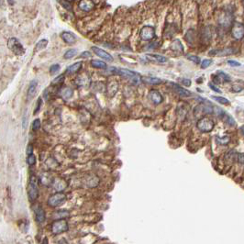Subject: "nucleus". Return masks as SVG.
I'll list each match as a JSON object with an SVG mask.
<instances>
[{
  "label": "nucleus",
  "mask_w": 244,
  "mask_h": 244,
  "mask_svg": "<svg viewBox=\"0 0 244 244\" xmlns=\"http://www.w3.org/2000/svg\"><path fill=\"white\" fill-rule=\"evenodd\" d=\"M60 68H61V66H60L59 64H54V65H52L51 68H50V73H51L52 75H54V74H56V73L60 70Z\"/></svg>",
  "instance_id": "39"
},
{
  "label": "nucleus",
  "mask_w": 244,
  "mask_h": 244,
  "mask_svg": "<svg viewBox=\"0 0 244 244\" xmlns=\"http://www.w3.org/2000/svg\"><path fill=\"white\" fill-rule=\"evenodd\" d=\"M216 140H217V143L221 144V145H226L229 142L230 140V138L229 136H224L222 138H219V137H217L216 138Z\"/></svg>",
  "instance_id": "28"
},
{
  "label": "nucleus",
  "mask_w": 244,
  "mask_h": 244,
  "mask_svg": "<svg viewBox=\"0 0 244 244\" xmlns=\"http://www.w3.org/2000/svg\"><path fill=\"white\" fill-rule=\"evenodd\" d=\"M22 126H23V129L27 128V115L26 114L23 116V118H22Z\"/></svg>",
  "instance_id": "47"
},
{
  "label": "nucleus",
  "mask_w": 244,
  "mask_h": 244,
  "mask_svg": "<svg viewBox=\"0 0 244 244\" xmlns=\"http://www.w3.org/2000/svg\"><path fill=\"white\" fill-rule=\"evenodd\" d=\"M203 38L206 39V41H209L211 39V31L209 29V28H206L204 29V32H203Z\"/></svg>",
  "instance_id": "33"
},
{
  "label": "nucleus",
  "mask_w": 244,
  "mask_h": 244,
  "mask_svg": "<svg viewBox=\"0 0 244 244\" xmlns=\"http://www.w3.org/2000/svg\"><path fill=\"white\" fill-rule=\"evenodd\" d=\"M139 37L143 41H152L155 37V28L152 26H145L139 31Z\"/></svg>",
  "instance_id": "7"
},
{
  "label": "nucleus",
  "mask_w": 244,
  "mask_h": 244,
  "mask_svg": "<svg viewBox=\"0 0 244 244\" xmlns=\"http://www.w3.org/2000/svg\"><path fill=\"white\" fill-rule=\"evenodd\" d=\"M61 38L65 43L70 44V45L74 44L76 41V36L74 33L70 32V31H63L61 34Z\"/></svg>",
  "instance_id": "13"
},
{
  "label": "nucleus",
  "mask_w": 244,
  "mask_h": 244,
  "mask_svg": "<svg viewBox=\"0 0 244 244\" xmlns=\"http://www.w3.org/2000/svg\"><path fill=\"white\" fill-rule=\"evenodd\" d=\"M187 59L188 60H190V61H192V62H194L195 64H199L200 63V58L198 57V56H195V55H187Z\"/></svg>",
  "instance_id": "35"
},
{
  "label": "nucleus",
  "mask_w": 244,
  "mask_h": 244,
  "mask_svg": "<svg viewBox=\"0 0 244 244\" xmlns=\"http://www.w3.org/2000/svg\"><path fill=\"white\" fill-rule=\"evenodd\" d=\"M234 54L233 50L230 49V48H228V49H224V50H220V51H214V52H211L209 54L225 56V55H230V54Z\"/></svg>",
  "instance_id": "24"
},
{
  "label": "nucleus",
  "mask_w": 244,
  "mask_h": 244,
  "mask_svg": "<svg viewBox=\"0 0 244 244\" xmlns=\"http://www.w3.org/2000/svg\"><path fill=\"white\" fill-rule=\"evenodd\" d=\"M242 133H243V135H244V126H242Z\"/></svg>",
  "instance_id": "50"
},
{
  "label": "nucleus",
  "mask_w": 244,
  "mask_h": 244,
  "mask_svg": "<svg viewBox=\"0 0 244 244\" xmlns=\"http://www.w3.org/2000/svg\"><path fill=\"white\" fill-rule=\"evenodd\" d=\"M212 63V60L211 59H205L202 63H201V68L202 69H206L208 67H209V65Z\"/></svg>",
  "instance_id": "34"
},
{
  "label": "nucleus",
  "mask_w": 244,
  "mask_h": 244,
  "mask_svg": "<svg viewBox=\"0 0 244 244\" xmlns=\"http://www.w3.org/2000/svg\"><path fill=\"white\" fill-rule=\"evenodd\" d=\"M212 98L214 100H216L217 102H218L219 104H221V105H229V100H228L225 97H222V96H212Z\"/></svg>",
  "instance_id": "30"
},
{
  "label": "nucleus",
  "mask_w": 244,
  "mask_h": 244,
  "mask_svg": "<svg viewBox=\"0 0 244 244\" xmlns=\"http://www.w3.org/2000/svg\"><path fill=\"white\" fill-rule=\"evenodd\" d=\"M214 121L208 118H202L196 123V127L201 132H210L214 129Z\"/></svg>",
  "instance_id": "4"
},
{
  "label": "nucleus",
  "mask_w": 244,
  "mask_h": 244,
  "mask_svg": "<svg viewBox=\"0 0 244 244\" xmlns=\"http://www.w3.org/2000/svg\"><path fill=\"white\" fill-rule=\"evenodd\" d=\"M118 90V83L117 81H111L108 85V94L110 96H114Z\"/></svg>",
  "instance_id": "19"
},
{
  "label": "nucleus",
  "mask_w": 244,
  "mask_h": 244,
  "mask_svg": "<svg viewBox=\"0 0 244 244\" xmlns=\"http://www.w3.org/2000/svg\"><path fill=\"white\" fill-rule=\"evenodd\" d=\"M39 195L38 189V178L35 175H31L29 178L28 183V196L30 201H34L37 199Z\"/></svg>",
  "instance_id": "3"
},
{
  "label": "nucleus",
  "mask_w": 244,
  "mask_h": 244,
  "mask_svg": "<svg viewBox=\"0 0 244 244\" xmlns=\"http://www.w3.org/2000/svg\"><path fill=\"white\" fill-rule=\"evenodd\" d=\"M37 85H38V82L36 80H32L29 83L28 88V99L31 100L35 94H36V90H37Z\"/></svg>",
  "instance_id": "15"
},
{
  "label": "nucleus",
  "mask_w": 244,
  "mask_h": 244,
  "mask_svg": "<svg viewBox=\"0 0 244 244\" xmlns=\"http://www.w3.org/2000/svg\"><path fill=\"white\" fill-rule=\"evenodd\" d=\"M61 4L62 5V6H63L64 8H66V9H67V10H69V11H72L71 5H70L68 2H66V1H61Z\"/></svg>",
  "instance_id": "42"
},
{
  "label": "nucleus",
  "mask_w": 244,
  "mask_h": 244,
  "mask_svg": "<svg viewBox=\"0 0 244 244\" xmlns=\"http://www.w3.org/2000/svg\"><path fill=\"white\" fill-rule=\"evenodd\" d=\"M68 216H69V213L67 211H64V210L58 211L57 213H55V217H57L58 218H63V217H68Z\"/></svg>",
  "instance_id": "37"
},
{
  "label": "nucleus",
  "mask_w": 244,
  "mask_h": 244,
  "mask_svg": "<svg viewBox=\"0 0 244 244\" xmlns=\"http://www.w3.org/2000/svg\"><path fill=\"white\" fill-rule=\"evenodd\" d=\"M73 94H74L73 89H72L71 87H68V86H65V87L62 88L61 91H60L61 96H62L63 99H65V100L70 99V98L73 96Z\"/></svg>",
  "instance_id": "16"
},
{
  "label": "nucleus",
  "mask_w": 244,
  "mask_h": 244,
  "mask_svg": "<svg viewBox=\"0 0 244 244\" xmlns=\"http://www.w3.org/2000/svg\"><path fill=\"white\" fill-rule=\"evenodd\" d=\"M68 230V224L64 219H58L52 225V231L54 234H61Z\"/></svg>",
  "instance_id": "6"
},
{
  "label": "nucleus",
  "mask_w": 244,
  "mask_h": 244,
  "mask_svg": "<svg viewBox=\"0 0 244 244\" xmlns=\"http://www.w3.org/2000/svg\"><path fill=\"white\" fill-rule=\"evenodd\" d=\"M77 54V50L76 49H71V50H68L64 55V59H72L73 57H75V55Z\"/></svg>",
  "instance_id": "27"
},
{
  "label": "nucleus",
  "mask_w": 244,
  "mask_h": 244,
  "mask_svg": "<svg viewBox=\"0 0 244 244\" xmlns=\"http://www.w3.org/2000/svg\"><path fill=\"white\" fill-rule=\"evenodd\" d=\"M80 57L81 58H91L92 57V54L90 53V52H87V51H85V52H83L81 54H80Z\"/></svg>",
  "instance_id": "43"
},
{
  "label": "nucleus",
  "mask_w": 244,
  "mask_h": 244,
  "mask_svg": "<svg viewBox=\"0 0 244 244\" xmlns=\"http://www.w3.org/2000/svg\"><path fill=\"white\" fill-rule=\"evenodd\" d=\"M141 81L147 84H151V85H156V84H160L162 83V79L157 78V77H152V76H146V77H142Z\"/></svg>",
  "instance_id": "20"
},
{
  "label": "nucleus",
  "mask_w": 244,
  "mask_h": 244,
  "mask_svg": "<svg viewBox=\"0 0 244 244\" xmlns=\"http://www.w3.org/2000/svg\"><path fill=\"white\" fill-rule=\"evenodd\" d=\"M90 63L93 67L98 68V69H107V67H108V65L105 62L99 61V60H92Z\"/></svg>",
  "instance_id": "23"
},
{
  "label": "nucleus",
  "mask_w": 244,
  "mask_h": 244,
  "mask_svg": "<svg viewBox=\"0 0 244 244\" xmlns=\"http://www.w3.org/2000/svg\"><path fill=\"white\" fill-rule=\"evenodd\" d=\"M35 218H36L37 222H39V223H42L45 220V212H44L43 208L41 206H39L38 208L36 209V217H35Z\"/></svg>",
  "instance_id": "21"
},
{
  "label": "nucleus",
  "mask_w": 244,
  "mask_h": 244,
  "mask_svg": "<svg viewBox=\"0 0 244 244\" xmlns=\"http://www.w3.org/2000/svg\"><path fill=\"white\" fill-rule=\"evenodd\" d=\"M82 65H83V62H75L74 64L70 65V66L66 69V74H68V75H73V74L77 73V72L81 69Z\"/></svg>",
  "instance_id": "18"
},
{
  "label": "nucleus",
  "mask_w": 244,
  "mask_h": 244,
  "mask_svg": "<svg viewBox=\"0 0 244 244\" xmlns=\"http://www.w3.org/2000/svg\"><path fill=\"white\" fill-rule=\"evenodd\" d=\"M41 128V120L39 118H36L33 122H32V131H39Z\"/></svg>",
  "instance_id": "32"
},
{
  "label": "nucleus",
  "mask_w": 244,
  "mask_h": 244,
  "mask_svg": "<svg viewBox=\"0 0 244 244\" xmlns=\"http://www.w3.org/2000/svg\"><path fill=\"white\" fill-rule=\"evenodd\" d=\"M92 50L94 51V53L97 55L98 57L102 58L103 60L105 61H108V62H113V57L112 55L109 54L108 52H106L105 50L103 49H100L98 47H96V46H93L92 47Z\"/></svg>",
  "instance_id": "11"
},
{
  "label": "nucleus",
  "mask_w": 244,
  "mask_h": 244,
  "mask_svg": "<svg viewBox=\"0 0 244 244\" xmlns=\"http://www.w3.org/2000/svg\"><path fill=\"white\" fill-rule=\"evenodd\" d=\"M171 49L174 52H179V53L184 52V46L179 40H175L173 41V43L171 45Z\"/></svg>",
  "instance_id": "22"
},
{
  "label": "nucleus",
  "mask_w": 244,
  "mask_h": 244,
  "mask_svg": "<svg viewBox=\"0 0 244 244\" xmlns=\"http://www.w3.org/2000/svg\"><path fill=\"white\" fill-rule=\"evenodd\" d=\"M66 201V195L62 192H58L54 195H51L48 199V205L51 207H60Z\"/></svg>",
  "instance_id": "5"
},
{
  "label": "nucleus",
  "mask_w": 244,
  "mask_h": 244,
  "mask_svg": "<svg viewBox=\"0 0 244 244\" xmlns=\"http://www.w3.org/2000/svg\"><path fill=\"white\" fill-rule=\"evenodd\" d=\"M64 79H65V75H61L56 77L54 80L52 82V85H60V84H62L64 82Z\"/></svg>",
  "instance_id": "29"
},
{
  "label": "nucleus",
  "mask_w": 244,
  "mask_h": 244,
  "mask_svg": "<svg viewBox=\"0 0 244 244\" xmlns=\"http://www.w3.org/2000/svg\"><path fill=\"white\" fill-rule=\"evenodd\" d=\"M32 152H33V147H32L31 144H28L27 147V154L28 155L32 154Z\"/></svg>",
  "instance_id": "48"
},
{
  "label": "nucleus",
  "mask_w": 244,
  "mask_h": 244,
  "mask_svg": "<svg viewBox=\"0 0 244 244\" xmlns=\"http://www.w3.org/2000/svg\"><path fill=\"white\" fill-rule=\"evenodd\" d=\"M238 162L242 164H244V154L243 153H240L238 154Z\"/></svg>",
  "instance_id": "46"
},
{
  "label": "nucleus",
  "mask_w": 244,
  "mask_h": 244,
  "mask_svg": "<svg viewBox=\"0 0 244 244\" xmlns=\"http://www.w3.org/2000/svg\"><path fill=\"white\" fill-rule=\"evenodd\" d=\"M208 86L210 87V89H211V90H213V91H215V92H217V93H221V91H220L218 88H217V87H216V86H215L213 83H208Z\"/></svg>",
  "instance_id": "44"
},
{
  "label": "nucleus",
  "mask_w": 244,
  "mask_h": 244,
  "mask_svg": "<svg viewBox=\"0 0 244 244\" xmlns=\"http://www.w3.org/2000/svg\"><path fill=\"white\" fill-rule=\"evenodd\" d=\"M231 35L236 40H241L244 37V25L241 22H235L231 28Z\"/></svg>",
  "instance_id": "8"
},
{
  "label": "nucleus",
  "mask_w": 244,
  "mask_h": 244,
  "mask_svg": "<svg viewBox=\"0 0 244 244\" xmlns=\"http://www.w3.org/2000/svg\"><path fill=\"white\" fill-rule=\"evenodd\" d=\"M217 75H218V77H219L221 80H223V81H225V82L230 81V76H229V75L225 74L224 72H218Z\"/></svg>",
  "instance_id": "31"
},
{
  "label": "nucleus",
  "mask_w": 244,
  "mask_h": 244,
  "mask_svg": "<svg viewBox=\"0 0 244 244\" xmlns=\"http://www.w3.org/2000/svg\"><path fill=\"white\" fill-rule=\"evenodd\" d=\"M228 64L230 65V66H232V67H240V66L242 65L239 62L234 61V60H229V61H228Z\"/></svg>",
  "instance_id": "40"
},
{
  "label": "nucleus",
  "mask_w": 244,
  "mask_h": 244,
  "mask_svg": "<svg viewBox=\"0 0 244 244\" xmlns=\"http://www.w3.org/2000/svg\"><path fill=\"white\" fill-rule=\"evenodd\" d=\"M230 23H231V17L229 16V14L227 15V16H225V17H223V18L220 19V24H221L223 27H228V26L230 25Z\"/></svg>",
  "instance_id": "26"
},
{
  "label": "nucleus",
  "mask_w": 244,
  "mask_h": 244,
  "mask_svg": "<svg viewBox=\"0 0 244 244\" xmlns=\"http://www.w3.org/2000/svg\"><path fill=\"white\" fill-rule=\"evenodd\" d=\"M148 98L153 105H160L161 103H163V97L161 92H159L156 89H152L149 92Z\"/></svg>",
  "instance_id": "9"
},
{
  "label": "nucleus",
  "mask_w": 244,
  "mask_h": 244,
  "mask_svg": "<svg viewBox=\"0 0 244 244\" xmlns=\"http://www.w3.org/2000/svg\"><path fill=\"white\" fill-rule=\"evenodd\" d=\"M79 9L84 12H89L95 7V3L93 0H81L78 4Z\"/></svg>",
  "instance_id": "12"
},
{
  "label": "nucleus",
  "mask_w": 244,
  "mask_h": 244,
  "mask_svg": "<svg viewBox=\"0 0 244 244\" xmlns=\"http://www.w3.org/2000/svg\"><path fill=\"white\" fill-rule=\"evenodd\" d=\"M109 71H111L113 74H116V75H121L129 80H131V82H133L134 83H139L141 78L139 76V75H138L137 73L133 72V71H131L129 69H118V68H109Z\"/></svg>",
  "instance_id": "1"
},
{
  "label": "nucleus",
  "mask_w": 244,
  "mask_h": 244,
  "mask_svg": "<svg viewBox=\"0 0 244 244\" xmlns=\"http://www.w3.org/2000/svg\"><path fill=\"white\" fill-rule=\"evenodd\" d=\"M181 82H182V83H183L184 85H186V86H190V85H191V80H189V79L183 78V79L181 80Z\"/></svg>",
  "instance_id": "45"
},
{
  "label": "nucleus",
  "mask_w": 244,
  "mask_h": 244,
  "mask_svg": "<svg viewBox=\"0 0 244 244\" xmlns=\"http://www.w3.org/2000/svg\"><path fill=\"white\" fill-rule=\"evenodd\" d=\"M75 83H76L78 86H82V87L87 86V85H89V83H90V77H89L86 74H82L78 77H76Z\"/></svg>",
  "instance_id": "14"
},
{
  "label": "nucleus",
  "mask_w": 244,
  "mask_h": 244,
  "mask_svg": "<svg viewBox=\"0 0 244 244\" xmlns=\"http://www.w3.org/2000/svg\"><path fill=\"white\" fill-rule=\"evenodd\" d=\"M41 98L40 97L39 99H38V101H37V107L35 108V110H34V114H37L39 111H40V109H41Z\"/></svg>",
  "instance_id": "41"
},
{
  "label": "nucleus",
  "mask_w": 244,
  "mask_h": 244,
  "mask_svg": "<svg viewBox=\"0 0 244 244\" xmlns=\"http://www.w3.org/2000/svg\"><path fill=\"white\" fill-rule=\"evenodd\" d=\"M170 85L172 86V88L181 96H184V97H188L192 96V93L190 92L189 90L180 86L178 83H170Z\"/></svg>",
  "instance_id": "10"
},
{
  "label": "nucleus",
  "mask_w": 244,
  "mask_h": 244,
  "mask_svg": "<svg viewBox=\"0 0 244 244\" xmlns=\"http://www.w3.org/2000/svg\"><path fill=\"white\" fill-rule=\"evenodd\" d=\"M146 57L151 60V61H153V62H156L158 63H164L168 61V59L166 57H164L163 55L160 54H146Z\"/></svg>",
  "instance_id": "17"
},
{
  "label": "nucleus",
  "mask_w": 244,
  "mask_h": 244,
  "mask_svg": "<svg viewBox=\"0 0 244 244\" xmlns=\"http://www.w3.org/2000/svg\"><path fill=\"white\" fill-rule=\"evenodd\" d=\"M27 163L28 165H34L36 163V157L33 155V154H30V155H28L27 158Z\"/></svg>",
  "instance_id": "36"
},
{
  "label": "nucleus",
  "mask_w": 244,
  "mask_h": 244,
  "mask_svg": "<svg viewBox=\"0 0 244 244\" xmlns=\"http://www.w3.org/2000/svg\"><path fill=\"white\" fill-rule=\"evenodd\" d=\"M41 244H48V240H47V238H45V239L43 240V242H42V243Z\"/></svg>",
  "instance_id": "49"
},
{
  "label": "nucleus",
  "mask_w": 244,
  "mask_h": 244,
  "mask_svg": "<svg viewBox=\"0 0 244 244\" xmlns=\"http://www.w3.org/2000/svg\"><path fill=\"white\" fill-rule=\"evenodd\" d=\"M7 47L13 54H15L16 55H19V56H22V55L25 54V53H26V50L23 47V45L21 44V42L17 38H14V37L8 39V41H7Z\"/></svg>",
  "instance_id": "2"
},
{
  "label": "nucleus",
  "mask_w": 244,
  "mask_h": 244,
  "mask_svg": "<svg viewBox=\"0 0 244 244\" xmlns=\"http://www.w3.org/2000/svg\"><path fill=\"white\" fill-rule=\"evenodd\" d=\"M226 122H227V124L228 125H229V126H235V120L233 119V118L231 117V116H229V115H227L226 116Z\"/></svg>",
  "instance_id": "38"
},
{
  "label": "nucleus",
  "mask_w": 244,
  "mask_h": 244,
  "mask_svg": "<svg viewBox=\"0 0 244 244\" xmlns=\"http://www.w3.org/2000/svg\"><path fill=\"white\" fill-rule=\"evenodd\" d=\"M48 45V41L47 40H41L35 46V52H41L43 49H45Z\"/></svg>",
  "instance_id": "25"
}]
</instances>
